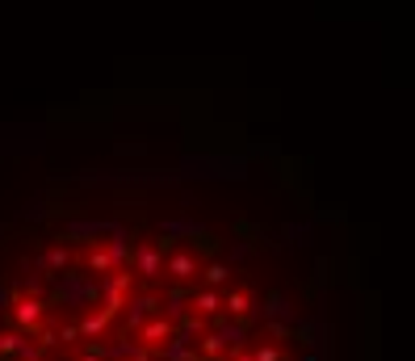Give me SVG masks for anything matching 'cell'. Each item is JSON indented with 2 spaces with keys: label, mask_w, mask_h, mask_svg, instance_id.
Here are the masks:
<instances>
[{
  "label": "cell",
  "mask_w": 415,
  "mask_h": 361,
  "mask_svg": "<svg viewBox=\"0 0 415 361\" xmlns=\"http://www.w3.org/2000/svg\"><path fill=\"white\" fill-rule=\"evenodd\" d=\"M252 361H281V345H260L252 353Z\"/></svg>",
  "instance_id": "cell-14"
},
{
  "label": "cell",
  "mask_w": 415,
  "mask_h": 361,
  "mask_svg": "<svg viewBox=\"0 0 415 361\" xmlns=\"http://www.w3.org/2000/svg\"><path fill=\"white\" fill-rule=\"evenodd\" d=\"M17 349H21V336H17V332H4V336H0V361H13Z\"/></svg>",
  "instance_id": "cell-11"
},
{
  "label": "cell",
  "mask_w": 415,
  "mask_h": 361,
  "mask_svg": "<svg viewBox=\"0 0 415 361\" xmlns=\"http://www.w3.org/2000/svg\"><path fill=\"white\" fill-rule=\"evenodd\" d=\"M105 257H109V265H113V269H126V265H130V248H126V236H122V231L109 240Z\"/></svg>",
  "instance_id": "cell-8"
},
{
  "label": "cell",
  "mask_w": 415,
  "mask_h": 361,
  "mask_svg": "<svg viewBox=\"0 0 415 361\" xmlns=\"http://www.w3.org/2000/svg\"><path fill=\"white\" fill-rule=\"evenodd\" d=\"M172 332H176V324H172V320H160V315H155L151 324H143V328H139V336H143V345H147V349H160Z\"/></svg>",
  "instance_id": "cell-5"
},
{
  "label": "cell",
  "mask_w": 415,
  "mask_h": 361,
  "mask_svg": "<svg viewBox=\"0 0 415 361\" xmlns=\"http://www.w3.org/2000/svg\"><path fill=\"white\" fill-rule=\"evenodd\" d=\"M122 307H126V332H139L147 315H160V299H151V294H143L134 303H122Z\"/></svg>",
  "instance_id": "cell-4"
},
{
  "label": "cell",
  "mask_w": 415,
  "mask_h": 361,
  "mask_svg": "<svg viewBox=\"0 0 415 361\" xmlns=\"http://www.w3.org/2000/svg\"><path fill=\"white\" fill-rule=\"evenodd\" d=\"M8 303H13V290H0V311H8Z\"/></svg>",
  "instance_id": "cell-16"
},
{
  "label": "cell",
  "mask_w": 415,
  "mask_h": 361,
  "mask_svg": "<svg viewBox=\"0 0 415 361\" xmlns=\"http://www.w3.org/2000/svg\"><path fill=\"white\" fill-rule=\"evenodd\" d=\"M307 361H315V357H307Z\"/></svg>",
  "instance_id": "cell-18"
},
{
  "label": "cell",
  "mask_w": 415,
  "mask_h": 361,
  "mask_svg": "<svg viewBox=\"0 0 415 361\" xmlns=\"http://www.w3.org/2000/svg\"><path fill=\"white\" fill-rule=\"evenodd\" d=\"M109 320H113L109 311H88V315L76 324V332H80L84 341H101V336H105V328H109Z\"/></svg>",
  "instance_id": "cell-6"
},
{
  "label": "cell",
  "mask_w": 415,
  "mask_h": 361,
  "mask_svg": "<svg viewBox=\"0 0 415 361\" xmlns=\"http://www.w3.org/2000/svg\"><path fill=\"white\" fill-rule=\"evenodd\" d=\"M223 307H227V311H231L235 320H244V315L252 311V299H248L244 290H235V294H227V299H223Z\"/></svg>",
  "instance_id": "cell-10"
},
{
  "label": "cell",
  "mask_w": 415,
  "mask_h": 361,
  "mask_svg": "<svg viewBox=\"0 0 415 361\" xmlns=\"http://www.w3.org/2000/svg\"><path fill=\"white\" fill-rule=\"evenodd\" d=\"M88 269H92V273H109L113 265H109V257H105V252H97V248H92V252H88Z\"/></svg>",
  "instance_id": "cell-13"
},
{
  "label": "cell",
  "mask_w": 415,
  "mask_h": 361,
  "mask_svg": "<svg viewBox=\"0 0 415 361\" xmlns=\"http://www.w3.org/2000/svg\"><path fill=\"white\" fill-rule=\"evenodd\" d=\"M13 361H21V357H13Z\"/></svg>",
  "instance_id": "cell-19"
},
{
  "label": "cell",
  "mask_w": 415,
  "mask_h": 361,
  "mask_svg": "<svg viewBox=\"0 0 415 361\" xmlns=\"http://www.w3.org/2000/svg\"><path fill=\"white\" fill-rule=\"evenodd\" d=\"M42 315H46V303H42V299H17V303H13V324H17L21 332H34V328L42 324Z\"/></svg>",
  "instance_id": "cell-3"
},
{
  "label": "cell",
  "mask_w": 415,
  "mask_h": 361,
  "mask_svg": "<svg viewBox=\"0 0 415 361\" xmlns=\"http://www.w3.org/2000/svg\"><path fill=\"white\" fill-rule=\"evenodd\" d=\"M67 261H71V257H67V248H50V252H46V269H50V273L67 269Z\"/></svg>",
  "instance_id": "cell-12"
},
{
  "label": "cell",
  "mask_w": 415,
  "mask_h": 361,
  "mask_svg": "<svg viewBox=\"0 0 415 361\" xmlns=\"http://www.w3.org/2000/svg\"><path fill=\"white\" fill-rule=\"evenodd\" d=\"M197 273H202V278H206V286H214V290L231 282V269H227L223 261H210V265H206V269H197Z\"/></svg>",
  "instance_id": "cell-9"
},
{
  "label": "cell",
  "mask_w": 415,
  "mask_h": 361,
  "mask_svg": "<svg viewBox=\"0 0 415 361\" xmlns=\"http://www.w3.org/2000/svg\"><path fill=\"white\" fill-rule=\"evenodd\" d=\"M126 361H130V357H126Z\"/></svg>",
  "instance_id": "cell-20"
},
{
  "label": "cell",
  "mask_w": 415,
  "mask_h": 361,
  "mask_svg": "<svg viewBox=\"0 0 415 361\" xmlns=\"http://www.w3.org/2000/svg\"><path fill=\"white\" fill-rule=\"evenodd\" d=\"M193 307H197V315H218V307H223V294H218L214 286H206V290H193Z\"/></svg>",
  "instance_id": "cell-7"
},
{
  "label": "cell",
  "mask_w": 415,
  "mask_h": 361,
  "mask_svg": "<svg viewBox=\"0 0 415 361\" xmlns=\"http://www.w3.org/2000/svg\"><path fill=\"white\" fill-rule=\"evenodd\" d=\"M55 336H59V341H63V345H71V341H76V336H80V332H76V324H71V328H63V332H55Z\"/></svg>",
  "instance_id": "cell-15"
},
{
  "label": "cell",
  "mask_w": 415,
  "mask_h": 361,
  "mask_svg": "<svg viewBox=\"0 0 415 361\" xmlns=\"http://www.w3.org/2000/svg\"><path fill=\"white\" fill-rule=\"evenodd\" d=\"M130 261H134V273H139V278H147V282L164 278V252H160L155 244H143Z\"/></svg>",
  "instance_id": "cell-2"
},
{
  "label": "cell",
  "mask_w": 415,
  "mask_h": 361,
  "mask_svg": "<svg viewBox=\"0 0 415 361\" xmlns=\"http://www.w3.org/2000/svg\"><path fill=\"white\" fill-rule=\"evenodd\" d=\"M235 361H252V353H239V357H235Z\"/></svg>",
  "instance_id": "cell-17"
},
{
  "label": "cell",
  "mask_w": 415,
  "mask_h": 361,
  "mask_svg": "<svg viewBox=\"0 0 415 361\" xmlns=\"http://www.w3.org/2000/svg\"><path fill=\"white\" fill-rule=\"evenodd\" d=\"M197 269H202V257H197V252H189V248H172V252H168V261H164V273H168L172 282H193V278H197Z\"/></svg>",
  "instance_id": "cell-1"
}]
</instances>
